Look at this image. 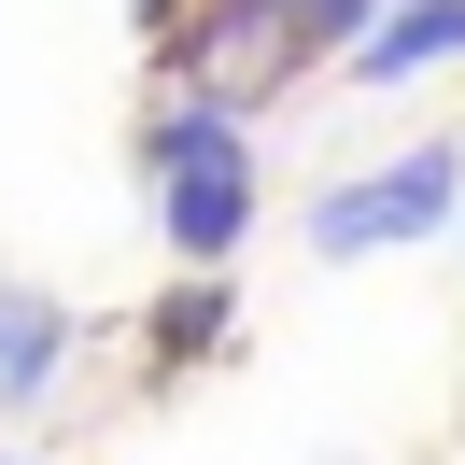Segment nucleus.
I'll return each mask as SVG.
<instances>
[{
    "label": "nucleus",
    "instance_id": "obj_1",
    "mask_svg": "<svg viewBox=\"0 0 465 465\" xmlns=\"http://www.w3.org/2000/svg\"><path fill=\"white\" fill-rule=\"evenodd\" d=\"M465 226V142H395L381 170L324 183L311 198V254L324 268H367V254H409V240Z\"/></svg>",
    "mask_w": 465,
    "mask_h": 465
},
{
    "label": "nucleus",
    "instance_id": "obj_2",
    "mask_svg": "<svg viewBox=\"0 0 465 465\" xmlns=\"http://www.w3.org/2000/svg\"><path fill=\"white\" fill-rule=\"evenodd\" d=\"M395 0H212L198 29L170 43V85H212V57H254V71H296L324 43H367Z\"/></svg>",
    "mask_w": 465,
    "mask_h": 465
},
{
    "label": "nucleus",
    "instance_id": "obj_3",
    "mask_svg": "<svg viewBox=\"0 0 465 465\" xmlns=\"http://www.w3.org/2000/svg\"><path fill=\"white\" fill-rule=\"evenodd\" d=\"M155 240H170V268H226L240 240H254V155L170 170V183H155Z\"/></svg>",
    "mask_w": 465,
    "mask_h": 465
},
{
    "label": "nucleus",
    "instance_id": "obj_4",
    "mask_svg": "<svg viewBox=\"0 0 465 465\" xmlns=\"http://www.w3.org/2000/svg\"><path fill=\"white\" fill-rule=\"evenodd\" d=\"M71 352H85L71 296H43V282H15V268H0V409H43V395L71 381Z\"/></svg>",
    "mask_w": 465,
    "mask_h": 465
},
{
    "label": "nucleus",
    "instance_id": "obj_5",
    "mask_svg": "<svg viewBox=\"0 0 465 465\" xmlns=\"http://www.w3.org/2000/svg\"><path fill=\"white\" fill-rule=\"evenodd\" d=\"M451 57H465V0H395V15H381L339 71L381 99V85H423V71H451Z\"/></svg>",
    "mask_w": 465,
    "mask_h": 465
},
{
    "label": "nucleus",
    "instance_id": "obj_6",
    "mask_svg": "<svg viewBox=\"0 0 465 465\" xmlns=\"http://www.w3.org/2000/svg\"><path fill=\"white\" fill-rule=\"evenodd\" d=\"M226 324H240V296H226V268H183L170 296H155V324H142V352H155V381H183L198 352H226Z\"/></svg>",
    "mask_w": 465,
    "mask_h": 465
},
{
    "label": "nucleus",
    "instance_id": "obj_7",
    "mask_svg": "<svg viewBox=\"0 0 465 465\" xmlns=\"http://www.w3.org/2000/svg\"><path fill=\"white\" fill-rule=\"evenodd\" d=\"M127 15H142V29H155V57H170V43L198 29V15H183V0H127Z\"/></svg>",
    "mask_w": 465,
    "mask_h": 465
},
{
    "label": "nucleus",
    "instance_id": "obj_8",
    "mask_svg": "<svg viewBox=\"0 0 465 465\" xmlns=\"http://www.w3.org/2000/svg\"><path fill=\"white\" fill-rule=\"evenodd\" d=\"M0 465H15V451H0Z\"/></svg>",
    "mask_w": 465,
    "mask_h": 465
}]
</instances>
